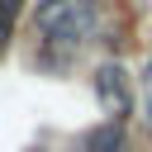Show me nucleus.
I'll return each mask as SVG.
<instances>
[{"mask_svg": "<svg viewBox=\"0 0 152 152\" xmlns=\"http://www.w3.org/2000/svg\"><path fill=\"white\" fill-rule=\"evenodd\" d=\"M33 28L43 38V48L76 52L95 33V5L90 0H38L33 5Z\"/></svg>", "mask_w": 152, "mask_h": 152, "instance_id": "1", "label": "nucleus"}, {"mask_svg": "<svg viewBox=\"0 0 152 152\" xmlns=\"http://www.w3.org/2000/svg\"><path fill=\"white\" fill-rule=\"evenodd\" d=\"M95 100L114 124H124L133 114V81H128V71L119 62H100L95 66Z\"/></svg>", "mask_w": 152, "mask_h": 152, "instance_id": "2", "label": "nucleus"}, {"mask_svg": "<svg viewBox=\"0 0 152 152\" xmlns=\"http://www.w3.org/2000/svg\"><path fill=\"white\" fill-rule=\"evenodd\" d=\"M76 152H128V133H124V124L104 119V124H95V128L81 133Z\"/></svg>", "mask_w": 152, "mask_h": 152, "instance_id": "3", "label": "nucleus"}, {"mask_svg": "<svg viewBox=\"0 0 152 152\" xmlns=\"http://www.w3.org/2000/svg\"><path fill=\"white\" fill-rule=\"evenodd\" d=\"M19 5L24 0H0V52L10 48V38H14V19H19Z\"/></svg>", "mask_w": 152, "mask_h": 152, "instance_id": "4", "label": "nucleus"}, {"mask_svg": "<svg viewBox=\"0 0 152 152\" xmlns=\"http://www.w3.org/2000/svg\"><path fill=\"white\" fill-rule=\"evenodd\" d=\"M147 81H152V62H147Z\"/></svg>", "mask_w": 152, "mask_h": 152, "instance_id": "5", "label": "nucleus"}]
</instances>
